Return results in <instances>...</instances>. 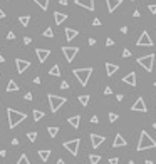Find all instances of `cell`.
Here are the masks:
<instances>
[{"instance_id": "32", "label": "cell", "mask_w": 156, "mask_h": 164, "mask_svg": "<svg viewBox=\"0 0 156 164\" xmlns=\"http://www.w3.org/2000/svg\"><path fill=\"white\" fill-rule=\"evenodd\" d=\"M27 139H29L30 142H34L35 139H37V132H35V131H32V132H29V134H27Z\"/></svg>"}, {"instance_id": "58", "label": "cell", "mask_w": 156, "mask_h": 164, "mask_svg": "<svg viewBox=\"0 0 156 164\" xmlns=\"http://www.w3.org/2000/svg\"><path fill=\"white\" fill-rule=\"evenodd\" d=\"M154 87H156V82H154Z\"/></svg>"}, {"instance_id": "18", "label": "cell", "mask_w": 156, "mask_h": 164, "mask_svg": "<svg viewBox=\"0 0 156 164\" xmlns=\"http://www.w3.org/2000/svg\"><path fill=\"white\" fill-rule=\"evenodd\" d=\"M54 20H55L57 25H61V24H64L67 20V15H66V13H61V12H55L54 13Z\"/></svg>"}, {"instance_id": "52", "label": "cell", "mask_w": 156, "mask_h": 164, "mask_svg": "<svg viewBox=\"0 0 156 164\" xmlns=\"http://www.w3.org/2000/svg\"><path fill=\"white\" fill-rule=\"evenodd\" d=\"M59 3L61 5H67V0H59Z\"/></svg>"}, {"instance_id": "13", "label": "cell", "mask_w": 156, "mask_h": 164, "mask_svg": "<svg viewBox=\"0 0 156 164\" xmlns=\"http://www.w3.org/2000/svg\"><path fill=\"white\" fill-rule=\"evenodd\" d=\"M124 146H127V141L121 134H116L114 141H112V147H124Z\"/></svg>"}, {"instance_id": "41", "label": "cell", "mask_w": 156, "mask_h": 164, "mask_svg": "<svg viewBox=\"0 0 156 164\" xmlns=\"http://www.w3.org/2000/svg\"><path fill=\"white\" fill-rule=\"evenodd\" d=\"M30 42H32V39H30V37H24V44H25V45H29Z\"/></svg>"}, {"instance_id": "6", "label": "cell", "mask_w": 156, "mask_h": 164, "mask_svg": "<svg viewBox=\"0 0 156 164\" xmlns=\"http://www.w3.org/2000/svg\"><path fill=\"white\" fill-rule=\"evenodd\" d=\"M136 45L138 47H153V39H151L150 34L144 30L143 34L139 35V39L136 40Z\"/></svg>"}, {"instance_id": "1", "label": "cell", "mask_w": 156, "mask_h": 164, "mask_svg": "<svg viewBox=\"0 0 156 164\" xmlns=\"http://www.w3.org/2000/svg\"><path fill=\"white\" fill-rule=\"evenodd\" d=\"M153 147H156V141L146 132V131H141V134H139V142H138V146H136L138 152L146 151V149H153Z\"/></svg>"}, {"instance_id": "49", "label": "cell", "mask_w": 156, "mask_h": 164, "mask_svg": "<svg viewBox=\"0 0 156 164\" xmlns=\"http://www.w3.org/2000/svg\"><path fill=\"white\" fill-rule=\"evenodd\" d=\"M0 19H5V12H3L2 9H0Z\"/></svg>"}, {"instance_id": "24", "label": "cell", "mask_w": 156, "mask_h": 164, "mask_svg": "<svg viewBox=\"0 0 156 164\" xmlns=\"http://www.w3.org/2000/svg\"><path fill=\"white\" fill-rule=\"evenodd\" d=\"M29 22H30V17L29 15H22V17H19V24L22 27H27L29 25Z\"/></svg>"}, {"instance_id": "16", "label": "cell", "mask_w": 156, "mask_h": 164, "mask_svg": "<svg viewBox=\"0 0 156 164\" xmlns=\"http://www.w3.org/2000/svg\"><path fill=\"white\" fill-rule=\"evenodd\" d=\"M123 82H124V84H127V85H136V74L134 72H129L127 74V76H124L123 77Z\"/></svg>"}, {"instance_id": "33", "label": "cell", "mask_w": 156, "mask_h": 164, "mask_svg": "<svg viewBox=\"0 0 156 164\" xmlns=\"http://www.w3.org/2000/svg\"><path fill=\"white\" fill-rule=\"evenodd\" d=\"M118 114L116 112H109V121H111V122H116V121H118Z\"/></svg>"}, {"instance_id": "40", "label": "cell", "mask_w": 156, "mask_h": 164, "mask_svg": "<svg viewBox=\"0 0 156 164\" xmlns=\"http://www.w3.org/2000/svg\"><path fill=\"white\" fill-rule=\"evenodd\" d=\"M93 25L99 27V25H101V20H99V19H94V20H93Z\"/></svg>"}, {"instance_id": "17", "label": "cell", "mask_w": 156, "mask_h": 164, "mask_svg": "<svg viewBox=\"0 0 156 164\" xmlns=\"http://www.w3.org/2000/svg\"><path fill=\"white\" fill-rule=\"evenodd\" d=\"M118 70H119V65H116V64H111V62L106 64V74H108L109 77L114 76V74L118 72Z\"/></svg>"}, {"instance_id": "5", "label": "cell", "mask_w": 156, "mask_h": 164, "mask_svg": "<svg viewBox=\"0 0 156 164\" xmlns=\"http://www.w3.org/2000/svg\"><path fill=\"white\" fill-rule=\"evenodd\" d=\"M138 64L143 67L146 72H153V64H154V55L153 54H148L144 57H139L138 59Z\"/></svg>"}, {"instance_id": "25", "label": "cell", "mask_w": 156, "mask_h": 164, "mask_svg": "<svg viewBox=\"0 0 156 164\" xmlns=\"http://www.w3.org/2000/svg\"><path fill=\"white\" fill-rule=\"evenodd\" d=\"M47 132H49L51 137H55L59 134V127L57 126H51V127H47Z\"/></svg>"}, {"instance_id": "21", "label": "cell", "mask_w": 156, "mask_h": 164, "mask_svg": "<svg viewBox=\"0 0 156 164\" xmlns=\"http://www.w3.org/2000/svg\"><path fill=\"white\" fill-rule=\"evenodd\" d=\"M39 158L44 162H47L49 158H51V151H49V149H40V151H39Z\"/></svg>"}, {"instance_id": "28", "label": "cell", "mask_w": 156, "mask_h": 164, "mask_svg": "<svg viewBox=\"0 0 156 164\" xmlns=\"http://www.w3.org/2000/svg\"><path fill=\"white\" fill-rule=\"evenodd\" d=\"M89 161H91V164H99V161H101V156L91 154V156H89Z\"/></svg>"}, {"instance_id": "9", "label": "cell", "mask_w": 156, "mask_h": 164, "mask_svg": "<svg viewBox=\"0 0 156 164\" xmlns=\"http://www.w3.org/2000/svg\"><path fill=\"white\" fill-rule=\"evenodd\" d=\"M131 110H134V112H146L148 107H146V104H144V99L143 97H138L136 102L131 106Z\"/></svg>"}, {"instance_id": "50", "label": "cell", "mask_w": 156, "mask_h": 164, "mask_svg": "<svg viewBox=\"0 0 156 164\" xmlns=\"http://www.w3.org/2000/svg\"><path fill=\"white\" fill-rule=\"evenodd\" d=\"M96 44V39H89V45H94Z\"/></svg>"}, {"instance_id": "10", "label": "cell", "mask_w": 156, "mask_h": 164, "mask_svg": "<svg viewBox=\"0 0 156 164\" xmlns=\"http://www.w3.org/2000/svg\"><path fill=\"white\" fill-rule=\"evenodd\" d=\"M15 65H17V72L24 74L30 67V62L29 60H24V59H15Z\"/></svg>"}, {"instance_id": "31", "label": "cell", "mask_w": 156, "mask_h": 164, "mask_svg": "<svg viewBox=\"0 0 156 164\" xmlns=\"http://www.w3.org/2000/svg\"><path fill=\"white\" fill-rule=\"evenodd\" d=\"M44 37H47V39H52V37H54V32H52L51 27H47V28L44 30Z\"/></svg>"}, {"instance_id": "26", "label": "cell", "mask_w": 156, "mask_h": 164, "mask_svg": "<svg viewBox=\"0 0 156 164\" xmlns=\"http://www.w3.org/2000/svg\"><path fill=\"white\" fill-rule=\"evenodd\" d=\"M35 3H37L39 7H40L42 10H47V7H49V2H51V0H34Z\"/></svg>"}, {"instance_id": "43", "label": "cell", "mask_w": 156, "mask_h": 164, "mask_svg": "<svg viewBox=\"0 0 156 164\" xmlns=\"http://www.w3.org/2000/svg\"><path fill=\"white\" fill-rule=\"evenodd\" d=\"M111 92H112V89H111V87H106V89H104V94H106V95H109Z\"/></svg>"}, {"instance_id": "54", "label": "cell", "mask_w": 156, "mask_h": 164, "mask_svg": "<svg viewBox=\"0 0 156 164\" xmlns=\"http://www.w3.org/2000/svg\"><path fill=\"white\" fill-rule=\"evenodd\" d=\"M144 164H153V161H151V159H146V161H144Z\"/></svg>"}, {"instance_id": "37", "label": "cell", "mask_w": 156, "mask_h": 164, "mask_svg": "<svg viewBox=\"0 0 156 164\" xmlns=\"http://www.w3.org/2000/svg\"><path fill=\"white\" fill-rule=\"evenodd\" d=\"M61 89H64V91H66V89H69V84H67L66 80H62V82H61Z\"/></svg>"}, {"instance_id": "45", "label": "cell", "mask_w": 156, "mask_h": 164, "mask_svg": "<svg viewBox=\"0 0 156 164\" xmlns=\"http://www.w3.org/2000/svg\"><path fill=\"white\" fill-rule=\"evenodd\" d=\"M12 146H19V139H17V137L12 139Z\"/></svg>"}, {"instance_id": "48", "label": "cell", "mask_w": 156, "mask_h": 164, "mask_svg": "<svg viewBox=\"0 0 156 164\" xmlns=\"http://www.w3.org/2000/svg\"><path fill=\"white\" fill-rule=\"evenodd\" d=\"M0 156H2V158H5V156H7V151H5V149H2V151H0Z\"/></svg>"}, {"instance_id": "27", "label": "cell", "mask_w": 156, "mask_h": 164, "mask_svg": "<svg viewBox=\"0 0 156 164\" xmlns=\"http://www.w3.org/2000/svg\"><path fill=\"white\" fill-rule=\"evenodd\" d=\"M49 74H51V76H54V77H59V76H61V69H59L57 64H55V65L52 67L51 70H49Z\"/></svg>"}, {"instance_id": "42", "label": "cell", "mask_w": 156, "mask_h": 164, "mask_svg": "<svg viewBox=\"0 0 156 164\" xmlns=\"http://www.w3.org/2000/svg\"><path fill=\"white\" fill-rule=\"evenodd\" d=\"M91 122H93V124H97V122H99L97 116H93V117H91Z\"/></svg>"}, {"instance_id": "12", "label": "cell", "mask_w": 156, "mask_h": 164, "mask_svg": "<svg viewBox=\"0 0 156 164\" xmlns=\"http://www.w3.org/2000/svg\"><path fill=\"white\" fill-rule=\"evenodd\" d=\"M35 54H37L39 62H45V60H47V57L51 55V50H49V49H37V50H35Z\"/></svg>"}, {"instance_id": "22", "label": "cell", "mask_w": 156, "mask_h": 164, "mask_svg": "<svg viewBox=\"0 0 156 164\" xmlns=\"http://www.w3.org/2000/svg\"><path fill=\"white\" fill-rule=\"evenodd\" d=\"M5 91H7V92H15V91H19V85H17V82L10 79L9 84H7V89H5Z\"/></svg>"}, {"instance_id": "29", "label": "cell", "mask_w": 156, "mask_h": 164, "mask_svg": "<svg viewBox=\"0 0 156 164\" xmlns=\"http://www.w3.org/2000/svg\"><path fill=\"white\" fill-rule=\"evenodd\" d=\"M89 95H79V102H81V104H82V106H87V104H89Z\"/></svg>"}, {"instance_id": "35", "label": "cell", "mask_w": 156, "mask_h": 164, "mask_svg": "<svg viewBox=\"0 0 156 164\" xmlns=\"http://www.w3.org/2000/svg\"><path fill=\"white\" fill-rule=\"evenodd\" d=\"M106 45H108V47H111V45H114V40H112L111 37H108V39H106Z\"/></svg>"}, {"instance_id": "56", "label": "cell", "mask_w": 156, "mask_h": 164, "mask_svg": "<svg viewBox=\"0 0 156 164\" xmlns=\"http://www.w3.org/2000/svg\"><path fill=\"white\" fill-rule=\"evenodd\" d=\"M127 164H134V161H129V162H127Z\"/></svg>"}, {"instance_id": "47", "label": "cell", "mask_w": 156, "mask_h": 164, "mask_svg": "<svg viewBox=\"0 0 156 164\" xmlns=\"http://www.w3.org/2000/svg\"><path fill=\"white\" fill-rule=\"evenodd\" d=\"M116 101L121 102V101H123V94H118V95H116Z\"/></svg>"}, {"instance_id": "23", "label": "cell", "mask_w": 156, "mask_h": 164, "mask_svg": "<svg viewBox=\"0 0 156 164\" xmlns=\"http://www.w3.org/2000/svg\"><path fill=\"white\" fill-rule=\"evenodd\" d=\"M32 117H34V121L35 122H39V121L42 119V117H44V112H42V110H32Z\"/></svg>"}, {"instance_id": "53", "label": "cell", "mask_w": 156, "mask_h": 164, "mask_svg": "<svg viewBox=\"0 0 156 164\" xmlns=\"http://www.w3.org/2000/svg\"><path fill=\"white\" fill-rule=\"evenodd\" d=\"M3 62H5V57H3V55H0V64H3Z\"/></svg>"}, {"instance_id": "44", "label": "cell", "mask_w": 156, "mask_h": 164, "mask_svg": "<svg viewBox=\"0 0 156 164\" xmlns=\"http://www.w3.org/2000/svg\"><path fill=\"white\" fill-rule=\"evenodd\" d=\"M25 101H32V92H27L25 94Z\"/></svg>"}, {"instance_id": "19", "label": "cell", "mask_w": 156, "mask_h": 164, "mask_svg": "<svg viewBox=\"0 0 156 164\" xmlns=\"http://www.w3.org/2000/svg\"><path fill=\"white\" fill-rule=\"evenodd\" d=\"M77 35H79V32H77L76 28H66V39L67 40H72V39H76Z\"/></svg>"}, {"instance_id": "38", "label": "cell", "mask_w": 156, "mask_h": 164, "mask_svg": "<svg viewBox=\"0 0 156 164\" xmlns=\"http://www.w3.org/2000/svg\"><path fill=\"white\" fill-rule=\"evenodd\" d=\"M7 39H9V40H13V39H15V34H13V32H9V34H7Z\"/></svg>"}, {"instance_id": "30", "label": "cell", "mask_w": 156, "mask_h": 164, "mask_svg": "<svg viewBox=\"0 0 156 164\" xmlns=\"http://www.w3.org/2000/svg\"><path fill=\"white\" fill-rule=\"evenodd\" d=\"M17 164H30V162H29V158H27L25 154H22V156L19 158V161H17Z\"/></svg>"}, {"instance_id": "3", "label": "cell", "mask_w": 156, "mask_h": 164, "mask_svg": "<svg viewBox=\"0 0 156 164\" xmlns=\"http://www.w3.org/2000/svg\"><path fill=\"white\" fill-rule=\"evenodd\" d=\"M72 74L77 77L81 85H86L91 79V74H93V67H84V69H74Z\"/></svg>"}, {"instance_id": "15", "label": "cell", "mask_w": 156, "mask_h": 164, "mask_svg": "<svg viewBox=\"0 0 156 164\" xmlns=\"http://www.w3.org/2000/svg\"><path fill=\"white\" fill-rule=\"evenodd\" d=\"M123 3V0H106V5H108V10L109 12H114V10H118V7Z\"/></svg>"}, {"instance_id": "4", "label": "cell", "mask_w": 156, "mask_h": 164, "mask_svg": "<svg viewBox=\"0 0 156 164\" xmlns=\"http://www.w3.org/2000/svg\"><path fill=\"white\" fill-rule=\"evenodd\" d=\"M47 99H49V104H51V110H52V112H57V110L61 109L62 106L66 104V101H67L66 97H61V95H55V94H49Z\"/></svg>"}, {"instance_id": "8", "label": "cell", "mask_w": 156, "mask_h": 164, "mask_svg": "<svg viewBox=\"0 0 156 164\" xmlns=\"http://www.w3.org/2000/svg\"><path fill=\"white\" fill-rule=\"evenodd\" d=\"M62 52H64V55H66L67 62H72V60L76 59L77 52H79V47H69V45H66V47H62Z\"/></svg>"}, {"instance_id": "51", "label": "cell", "mask_w": 156, "mask_h": 164, "mask_svg": "<svg viewBox=\"0 0 156 164\" xmlns=\"http://www.w3.org/2000/svg\"><path fill=\"white\" fill-rule=\"evenodd\" d=\"M121 32L123 34H127V27H121Z\"/></svg>"}, {"instance_id": "20", "label": "cell", "mask_w": 156, "mask_h": 164, "mask_svg": "<svg viewBox=\"0 0 156 164\" xmlns=\"http://www.w3.org/2000/svg\"><path fill=\"white\" fill-rule=\"evenodd\" d=\"M69 124L74 127V129H77V127H79V124H81V116H79V114H77V116L69 117Z\"/></svg>"}, {"instance_id": "36", "label": "cell", "mask_w": 156, "mask_h": 164, "mask_svg": "<svg viewBox=\"0 0 156 164\" xmlns=\"http://www.w3.org/2000/svg\"><path fill=\"white\" fill-rule=\"evenodd\" d=\"M123 57H131V50H127V49H124V50H123Z\"/></svg>"}, {"instance_id": "11", "label": "cell", "mask_w": 156, "mask_h": 164, "mask_svg": "<svg viewBox=\"0 0 156 164\" xmlns=\"http://www.w3.org/2000/svg\"><path fill=\"white\" fill-rule=\"evenodd\" d=\"M104 141H106V137H104V136H99V134H91V144H93V147H94V149H97Z\"/></svg>"}, {"instance_id": "46", "label": "cell", "mask_w": 156, "mask_h": 164, "mask_svg": "<svg viewBox=\"0 0 156 164\" xmlns=\"http://www.w3.org/2000/svg\"><path fill=\"white\" fill-rule=\"evenodd\" d=\"M139 15H141V13H139V10H134V12H133V17H136V19H138Z\"/></svg>"}, {"instance_id": "2", "label": "cell", "mask_w": 156, "mask_h": 164, "mask_svg": "<svg viewBox=\"0 0 156 164\" xmlns=\"http://www.w3.org/2000/svg\"><path fill=\"white\" fill-rule=\"evenodd\" d=\"M7 116H9V127H10V129H13V127H17L22 121H25L27 114L25 112H19V110L9 107V109H7Z\"/></svg>"}, {"instance_id": "57", "label": "cell", "mask_w": 156, "mask_h": 164, "mask_svg": "<svg viewBox=\"0 0 156 164\" xmlns=\"http://www.w3.org/2000/svg\"><path fill=\"white\" fill-rule=\"evenodd\" d=\"M153 127H154V129H156V122H154V124H153Z\"/></svg>"}, {"instance_id": "14", "label": "cell", "mask_w": 156, "mask_h": 164, "mask_svg": "<svg viewBox=\"0 0 156 164\" xmlns=\"http://www.w3.org/2000/svg\"><path fill=\"white\" fill-rule=\"evenodd\" d=\"M76 5L84 7L86 10H94V0H76Z\"/></svg>"}, {"instance_id": "34", "label": "cell", "mask_w": 156, "mask_h": 164, "mask_svg": "<svg viewBox=\"0 0 156 164\" xmlns=\"http://www.w3.org/2000/svg\"><path fill=\"white\" fill-rule=\"evenodd\" d=\"M148 10H150L151 13H156V3H151V5H148Z\"/></svg>"}, {"instance_id": "7", "label": "cell", "mask_w": 156, "mask_h": 164, "mask_svg": "<svg viewBox=\"0 0 156 164\" xmlns=\"http://www.w3.org/2000/svg\"><path fill=\"white\" fill-rule=\"evenodd\" d=\"M79 144H81L79 139H72V141H66V142H64V147H66L72 156H77V154H79Z\"/></svg>"}, {"instance_id": "39", "label": "cell", "mask_w": 156, "mask_h": 164, "mask_svg": "<svg viewBox=\"0 0 156 164\" xmlns=\"http://www.w3.org/2000/svg\"><path fill=\"white\" fill-rule=\"evenodd\" d=\"M118 162H119L118 158H111V159H109V164H118Z\"/></svg>"}, {"instance_id": "55", "label": "cell", "mask_w": 156, "mask_h": 164, "mask_svg": "<svg viewBox=\"0 0 156 164\" xmlns=\"http://www.w3.org/2000/svg\"><path fill=\"white\" fill-rule=\"evenodd\" d=\"M55 164H66V162H64L62 159H57V162H55Z\"/></svg>"}]
</instances>
